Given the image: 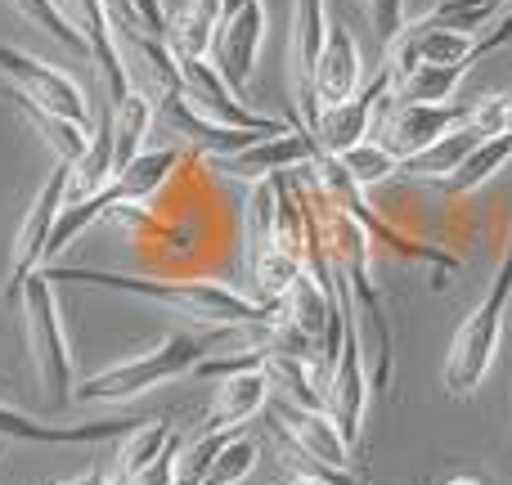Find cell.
I'll return each mask as SVG.
<instances>
[{
  "mask_svg": "<svg viewBox=\"0 0 512 485\" xmlns=\"http://www.w3.org/2000/svg\"><path fill=\"white\" fill-rule=\"evenodd\" d=\"M176 162H180V149H149V153H140V158H135L126 171H117V176L108 180L99 194L77 198V203H63L59 221H54V234H50V252H45V265H50L59 252H68V247L77 243L95 221H104L113 207H122V203H144V198H153V194H158V189L171 180Z\"/></svg>",
  "mask_w": 512,
  "mask_h": 485,
  "instance_id": "4",
  "label": "cell"
},
{
  "mask_svg": "<svg viewBox=\"0 0 512 485\" xmlns=\"http://www.w3.org/2000/svg\"><path fill=\"white\" fill-rule=\"evenodd\" d=\"M512 45V14L499 18L490 32L468 36V32H450V27H414L405 23V32L387 45V68L396 72V81H405L414 68H427V63H450V68L472 72L477 59Z\"/></svg>",
  "mask_w": 512,
  "mask_h": 485,
  "instance_id": "7",
  "label": "cell"
},
{
  "mask_svg": "<svg viewBox=\"0 0 512 485\" xmlns=\"http://www.w3.org/2000/svg\"><path fill=\"white\" fill-rule=\"evenodd\" d=\"M369 360H364V328L360 319H355V306L351 315H346V333H342V351H337L333 360V373H328V414H333V423L342 427L346 445H360L364 436V405H369Z\"/></svg>",
  "mask_w": 512,
  "mask_h": 485,
  "instance_id": "10",
  "label": "cell"
},
{
  "mask_svg": "<svg viewBox=\"0 0 512 485\" xmlns=\"http://www.w3.org/2000/svg\"><path fill=\"white\" fill-rule=\"evenodd\" d=\"M468 117L472 104H454V99H445V104H391L387 122L378 126V144L396 153L400 162H409L423 149H432L441 135L459 131Z\"/></svg>",
  "mask_w": 512,
  "mask_h": 485,
  "instance_id": "13",
  "label": "cell"
},
{
  "mask_svg": "<svg viewBox=\"0 0 512 485\" xmlns=\"http://www.w3.org/2000/svg\"><path fill=\"white\" fill-rule=\"evenodd\" d=\"M355 95H360V45H355V36L346 23H328V41H324L319 63H315L319 117H324V108H337Z\"/></svg>",
  "mask_w": 512,
  "mask_h": 485,
  "instance_id": "16",
  "label": "cell"
},
{
  "mask_svg": "<svg viewBox=\"0 0 512 485\" xmlns=\"http://www.w3.org/2000/svg\"><path fill=\"white\" fill-rule=\"evenodd\" d=\"M508 5H512V0H508Z\"/></svg>",
  "mask_w": 512,
  "mask_h": 485,
  "instance_id": "42",
  "label": "cell"
},
{
  "mask_svg": "<svg viewBox=\"0 0 512 485\" xmlns=\"http://www.w3.org/2000/svg\"><path fill=\"white\" fill-rule=\"evenodd\" d=\"M135 5V14H140V23H144V32L149 36H162L167 41V9H162V0H131Z\"/></svg>",
  "mask_w": 512,
  "mask_h": 485,
  "instance_id": "35",
  "label": "cell"
},
{
  "mask_svg": "<svg viewBox=\"0 0 512 485\" xmlns=\"http://www.w3.org/2000/svg\"><path fill=\"white\" fill-rule=\"evenodd\" d=\"M135 418H108V423H36L27 414H14V409L0 405V441H41V445H90V441H117V436L135 432Z\"/></svg>",
  "mask_w": 512,
  "mask_h": 485,
  "instance_id": "19",
  "label": "cell"
},
{
  "mask_svg": "<svg viewBox=\"0 0 512 485\" xmlns=\"http://www.w3.org/2000/svg\"><path fill=\"white\" fill-rule=\"evenodd\" d=\"M445 485H486V481H477V477H450Z\"/></svg>",
  "mask_w": 512,
  "mask_h": 485,
  "instance_id": "38",
  "label": "cell"
},
{
  "mask_svg": "<svg viewBox=\"0 0 512 485\" xmlns=\"http://www.w3.org/2000/svg\"><path fill=\"white\" fill-rule=\"evenodd\" d=\"M265 400H270V373L265 369L221 378L212 409H207V418H203V432H239L243 423H252V418L261 414Z\"/></svg>",
  "mask_w": 512,
  "mask_h": 485,
  "instance_id": "21",
  "label": "cell"
},
{
  "mask_svg": "<svg viewBox=\"0 0 512 485\" xmlns=\"http://www.w3.org/2000/svg\"><path fill=\"white\" fill-rule=\"evenodd\" d=\"M162 117H167L171 135H180L185 144H194V149L212 153L216 162L221 158H234V153L252 149L256 140H265L261 131H239V126H221V122H207L203 113H194V104H189L185 95H162Z\"/></svg>",
  "mask_w": 512,
  "mask_h": 485,
  "instance_id": "17",
  "label": "cell"
},
{
  "mask_svg": "<svg viewBox=\"0 0 512 485\" xmlns=\"http://www.w3.org/2000/svg\"><path fill=\"white\" fill-rule=\"evenodd\" d=\"M512 162V135H490V140H481L477 149L468 153V162H463L454 176H445L441 180V194H450V198H468V194H477L486 180H495L499 171H504Z\"/></svg>",
  "mask_w": 512,
  "mask_h": 485,
  "instance_id": "26",
  "label": "cell"
},
{
  "mask_svg": "<svg viewBox=\"0 0 512 485\" xmlns=\"http://www.w3.org/2000/svg\"><path fill=\"white\" fill-rule=\"evenodd\" d=\"M72 485H113V481H108V477H104V472H86V477H77V481H72Z\"/></svg>",
  "mask_w": 512,
  "mask_h": 485,
  "instance_id": "37",
  "label": "cell"
},
{
  "mask_svg": "<svg viewBox=\"0 0 512 485\" xmlns=\"http://www.w3.org/2000/svg\"><path fill=\"white\" fill-rule=\"evenodd\" d=\"M14 104H18V113H23L27 122L41 131V140L50 144L54 153H59V162H77L81 153H86V144H90V131H86V126L63 122V117H54V113H41V108H32L27 99H18V95H14Z\"/></svg>",
  "mask_w": 512,
  "mask_h": 485,
  "instance_id": "29",
  "label": "cell"
},
{
  "mask_svg": "<svg viewBox=\"0 0 512 485\" xmlns=\"http://www.w3.org/2000/svg\"><path fill=\"white\" fill-rule=\"evenodd\" d=\"M315 189L328 198V203L337 207V212H346L355 225H360L364 234H369V243H382V247H391V252L400 256V261H414V265H427V279H432V288H445V283L454 279V274L463 270V261L454 252H445V247H436V243H418V239H409L405 230H396L391 221H382L378 212L369 207V198H364V189L351 180V171L342 167V158H333V153H319L315 158Z\"/></svg>",
  "mask_w": 512,
  "mask_h": 485,
  "instance_id": "3",
  "label": "cell"
},
{
  "mask_svg": "<svg viewBox=\"0 0 512 485\" xmlns=\"http://www.w3.org/2000/svg\"><path fill=\"white\" fill-rule=\"evenodd\" d=\"M176 436H180V427H171V423H144V427H135V432L126 436L122 454H117V472H122V477H140V472L149 468V463L158 459V454L167 450Z\"/></svg>",
  "mask_w": 512,
  "mask_h": 485,
  "instance_id": "30",
  "label": "cell"
},
{
  "mask_svg": "<svg viewBox=\"0 0 512 485\" xmlns=\"http://www.w3.org/2000/svg\"><path fill=\"white\" fill-rule=\"evenodd\" d=\"M468 77L463 68H450V63H427V68H414L405 81H396V99L391 104H445V99L459 90V81Z\"/></svg>",
  "mask_w": 512,
  "mask_h": 485,
  "instance_id": "28",
  "label": "cell"
},
{
  "mask_svg": "<svg viewBox=\"0 0 512 485\" xmlns=\"http://www.w3.org/2000/svg\"><path fill=\"white\" fill-rule=\"evenodd\" d=\"M0 72L14 81L18 99H27V104L41 108V113H54V117H63V122H77L90 131V104L72 77L54 72L50 63L32 59V54L14 50V45H0Z\"/></svg>",
  "mask_w": 512,
  "mask_h": 485,
  "instance_id": "11",
  "label": "cell"
},
{
  "mask_svg": "<svg viewBox=\"0 0 512 485\" xmlns=\"http://www.w3.org/2000/svg\"><path fill=\"white\" fill-rule=\"evenodd\" d=\"M342 167L351 171V180L364 189V194H369L373 185H382V180L400 176V167H405V162H400L391 149H382L378 140H364V144H355V149L342 153Z\"/></svg>",
  "mask_w": 512,
  "mask_h": 485,
  "instance_id": "31",
  "label": "cell"
},
{
  "mask_svg": "<svg viewBox=\"0 0 512 485\" xmlns=\"http://www.w3.org/2000/svg\"><path fill=\"white\" fill-rule=\"evenodd\" d=\"M508 301H512V239L504 247V261H499L486 301L463 319V328L450 342V355H445V391H450V396H472V391L486 382L490 364H495V351H499V337H504Z\"/></svg>",
  "mask_w": 512,
  "mask_h": 485,
  "instance_id": "5",
  "label": "cell"
},
{
  "mask_svg": "<svg viewBox=\"0 0 512 485\" xmlns=\"http://www.w3.org/2000/svg\"><path fill=\"white\" fill-rule=\"evenodd\" d=\"M50 283H86V288H113L131 292V297H149L171 306L176 315L194 319L203 328H252V333H274L288 310L248 301L234 288L216 279H144V274H117V270H77V265H45Z\"/></svg>",
  "mask_w": 512,
  "mask_h": 485,
  "instance_id": "1",
  "label": "cell"
},
{
  "mask_svg": "<svg viewBox=\"0 0 512 485\" xmlns=\"http://www.w3.org/2000/svg\"><path fill=\"white\" fill-rule=\"evenodd\" d=\"M221 32V0H189L167 27V45L176 59H207L212 36Z\"/></svg>",
  "mask_w": 512,
  "mask_h": 485,
  "instance_id": "24",
  "label": "cell"
},
{
  "mask_svg": "<svg viewBox=\"0 0 512 485\" xmlns=\"http://www.w3.org/2000/svg\"><path fill=\"white\" fill-rule=\"evenodd\" d=\"M0 459H5V441H0Z\"/></svg>",
  "mask_w": 512,
  "mask_h": 485,
  "instance_id": "40",
  "label": "cell"
},
{
  "mask_svg": "<svg viewBox=\"0 0 512 485\" xmlns=\"http://www.w3.org/2000/svg\"><path fill=\"white\" fill-rule=\"evenodd\" d=\"M180 63V95L194 104V113H203L207 122H221V126H239V131H261V135H283L292 131L297 122H279V117H265L252 113L234 86L225 81V72L216 68L212 59H176Z\"/></svg>",
  "mask_w": 512,
  "mask_h": 485,
  "instance_id": "9",
  "label": "cell"
},
{
  "mask_svg": "<svg viewBox=\"0 0 512 485\" xmlns=\"http://www.w3.org/2000/svg\"><path fill=\"white\" fill-rule=\"evenodd\" d=\"M508 0H436L423 18H414V27H450V32L481 36L486 23L504 9Z\"/></svg>",
  "mask_w": 512,
  "mask_h": 485,
  "instance_id": "27",
  "label": "cell"
},
{
  "mask_svg": "<svg viewBox=\"0 0 512 485\" xmlns=\"http://www.w3.org/2000/svg\"><path fill=\"white\" fill-rule=\"evenodd\" d=\"M180 450H185V445H180V436H176L140 477H131V485H180Z\"/></svg>",
  "mask_w": 512,
  "mask_h": 485,
  "instance_id": "33",
  "label": "cell"
},
{
  "mask_svg": "<svg viewBox=\"0 0 512 485\" xmlns=\"http://www.w3.org/2000/svg\"><path fill=\"white\" fill-rule=\"evenodd\" d=\"M319 153L324 149H319L315 131H310V126H292V131H283V135H265L252 149L234 153V158H221V171L256 185V180L283 176V171H292V167H315Z\"/></svg>",
  "mask_w": 512,
  "mask_h": 485,
  "instance_id": "15",
  "label": "cell"
},
{
  "mask_svg": "<svg viewBox=\"0 0 512 485\" xmlns=\"http://www.w3.org/2000/svg\"><path fill=\"white\" fill-rule=\"evenodd\" d=\"M405 5L409 0H369V14H373V27H378L382 45H391L405 32Z\"/></svg>",
  "mask_w": 512,
  "mask_h": 485,
  "instance_id": "34",
  "label": "cell"
},
{
  "mask_svg": "<svg viewBox=\"0 0 512 485\" xmlns=\"http://www.w3.org/2000/svg\"><path fill=\"white\" fill-rule=\"evenodd\" d=\"M261 41H265V5L261 0H248L230 23H221V59H216V68L225 72V81H230L234 90H243L252 81Z\"/></svg>",
  "mask_w": 512,
  "mask_h": 485,
  "instance_id": "20",
  "label": "cell"
},
{
  "mask_svg": "<svg viewBox=\"0 0 512 485\" xmlns=\"http://www.w3.org/2000/svg\"><path fill=\"white\" fill-rule=\"evenodd\" d=\"M63 485H72V481H63Z\"/></svg>",
  "mask_w": 512,
  "mask_h": 485,
  "instance_id": "41",
  "label": "cell"
},
{
  "mask_svg": "<svg viewBox=\"0 0 512 485\" xmlns=\"http://www.w3.org/2000/svg\"><path fill=\"white\" fill-rule=\"evenodd\" d=\"M328 41V14L324 0H297L292 5V36H288V77H292V108H297V126H319L315 104V63Z\"/></svg>",
  "mask_w": 512,
  "mask_h": 485,
  "instance_id": "12",
  "label": "cell"
},
{
  "mask_svg": "<svg viewBox=\"0 0 512 485\" xmlns=\"http://www.w3.org/2000/svg\"><path fill=\"white\" fill-rule=\"evenodd\" d=\"M225 333H234V328H212V333H203V337L171 333L167 342H158L153 351L135 355V360L108 364V369L90 373L77 387V400H86V405H117V400L144 396V391L162 387V382H171V378H185V373H194L198 364L207 360V351H212Z\"/></svg>",
  "mask_w": 512,
  "mask_h": 485,
  "instance_id": "2",
  "label": "cell"
},
{
  "mask_svg": "<svg viewBox=\"0 0 512 485\" xmlns=\"http://www.w3.org/2000/svg\"><path fill=\"white\" fill-rule=\"evenodd\" d=\"M72 23L81 27L90 54H95L99 77H104V86H108V99L122 104L135 86H131V72H126L122 50H117V36H113L117 27H113V18H108V5L104 0H72Z\"/></svg>",
  "mask_w": 512,
  "mask_h": 485,
  "instance_id": "18",
  "label": "cell"
},
{
  "mask_svg": "<svg viewBox=\"0 0 512 485\" xmlns=\"http://www.w3.org/2000/svg\"><path fill=\"white\" fill-rule=\"evenodd\" d=\"M508 135H512V95H508Z\"/></svg>",
  "mask_w": 512,
  "mask_h": 485,
  "instance_id": "39",
  "label": "cell"
},
{
  "mask_svg": "<svg viewBox=\"0 0 512 485\" xmlns=\"http://www.w3.org/2000/svg\"><path fill=\"white\" fill-rule=\"evenodd\" d=\"M391 90H396V72L382 63V72L355 99H346V104H337V108H324V117H319V126H315L319 149L333 153V158H342L346 149H355V144L369 140L382 104L391 99Z\"/></svg>",
  "mask_w": 512,
  "mask_h": 485,
  "instance_id": "14",
  "label": "cell"
},
{
  "mask_svg": "<svg viewBox=\"0 0 512 485\" xmlns=\"http://www.w3.org/2000/svg\"><path fill=\"white\" fill-rule=\"evenodd\" d=\"M153 99L144 95V90H131V95L122 99V104H113V176L117 171H126L135 158L144 153V135H149L153 126Z\"/></svg>",
  "mask_w": 512,
  "mask_h": 485,
  "instance_id": "23",
  "label": "cell"
},
{
  "mask_svg": "<svg viewBox=\"0 0 512 485\" xmlns=\"http://www.w3.org/2000/svg\"><path fill=\"white\" fill-rule=\"evenodd\" d=\"M243 5H248V0H221V23H230V18L239 14Z\"/></svg>",
  "mask_w": 512,
  "mask_h": 485,
  "instance_id": "36",
  "label": "cell"
},
{
  "mask_svg": "<svg viewBox=\"0 0 512 485\" xmlns=\"http://www.w3.org/2000/svg\"><path fill=\"white\" fill-rule=\"evenodd\" d=\"M14 14H23L27 23H36L41 32H50V36H59L68 50H77V54H90V45H86V36H81V27L72 23L68 14L59 9V0H5Z\"/></svg>",
  "mask_w": 512,
  "mask_h": 485,
  "instance_id": "32",
  "label": "cell"
},
{
  "mask_svg": "<svg viewBox=\"0 0 512 485\" xmlns=\"http://www.w3.org/2000/svg\"><path fill=\"white\" fill-rule=\"evenodd\" d=\"M486 140V135L477 131V126H468L463 122L459 131H450V135H441V140L432 144V149H423L418 153V158H409L405 167V176H418V180H436V185H441L445 176H454V171L463 167V162H468V153L477 149V144Z\"/></svg>",
  "mask_w": 512,
  "mask_h": 485,
  "instance_id": "25",
  "label": "cell"
},
{
  "mask_svg": "<svg viewBox=\"0 0 512 485\" xmlns=\"http://www.w3.org/2000/svg\"><path fill=\"white\" fill-rule=\"evenodd\" d=\"M23 319H27V351H32L36 378H41L45 405L63 409L77 400L72 391V351H68V333H63L59 319V297H54V283L45 279V270H36L23 283Z\"/></svg>",
  "mask_w": 512,
  "mask_h": 485,
  "instance_id": "6",
  "label": "cell"
},
{
  "mask_svg": "<svg viewBox=\"0 0 512 485\" xmlns=\"http://www.w3.org/2000/svg\"><path fill=\"white\" fill-rule=\"evenodd\" d=\"M279 423L288 427L315 459L333 463V468H346V463H351V445H346L342 427L333 423V414H324V409H297L288 400V405H279Z\"/></svg>",
  "mask_w": 512,
  "mask_h": 485,
  "instance_id": "22",
  "label": "cell"
},
{
  "mask_svg": "<svg viewBox=\"0 0 512 485\" xmlns=\"http://www.w3.org/2000/svg\"><path fill=\"white\" fill-rule=\"evenodd\" d=\"M68 185H72V162H54L41 194L32 198L23 225H18L14 256H9V279H5V301H18L23 297V283L32 279L36 270H45V252H50L54 221H59L63 203H68Z\"/></svg>",
  "mask_w": 512,
  "mask_h": 485,
  "instance_id": "8",
  "label": "cell"
}]
</instances>
